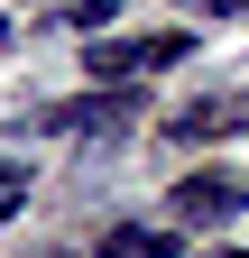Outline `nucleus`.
Returning <instances> with one entry per match:
<instances>
[{
	"mask_svg": "<svg viewBox=\"0 0 249 258\" xmlns=\"http://www.w3.org/2000/svg\"><path fill=\"white\" fill-rule=\"evenodd\" d=\"M0 46H10V19H0Z\"/></svg>",
	"mask_w": 249,
	"mask_h": 258,
	"instance_id": "obj_10",
	"label": "nucleus"
},
{
	"mask_svg": "<svg viewBox=\"0 0 249 258\" xmlns=\"http://www.w3.org/2000/svg\"><path fill=\"white\" fill-rule=\"evenodd\" d=\"M19 203H28V166H19V157H0V221H10Z\"/></svg>",
	"mask_w": 249,
	"mask_h": 258,
	"instance_id": "obj_6",
	"label": "nucleus"
},
{
	"mask_svg": "<svg viewBox=\"0 0 249 258\" xmlns=\"http://www.w3.org/2000/svg\"><path fill=\"white\" fill-rule=\"evenodd\" d=\"M120 120H130V92H102V83H92L83 102H55L46 111V129H120Z\"/></svg>",
	"mask_w": 249,
	"mask_h": 258,
	"instance_id": "obj_4",
	"label": "nucleus"
},
{
	"mask_svg": "<svg viewBox=\"0 0 249 258\" xmlns=\"http://www.w3.org/2000/svg\"><path fill=\"white\" fill-rule=\"evenodd\" d=\"M102 258H184V231H111Z\"/></svg>",
	"mask_w": 249,
	"mask_h": 258,
	"instance_id": "obj_5",
	"label": "nucleus"
},
{
	"mask_svg": "<svg viewBox=\"0 0 249 258\" xmlns=\"http://www.w3.org/2000/svg\"><path fill=\"white\" fill-rule=\"evenodd\" d=\"M212 258H249V249H212Z\"/></svg>",
	"mask_w": 249,
	"mask_h": 258,
	"instance_id": "obj_9",
	"label": "nucleus"
},
{
	"mask_svg": "<svg viewBox=\"0 0 249 258\" xmlns=\"http://www.w3.org/2000/svg\"><path fill=\"white\" fill-rule=\"evenodd\" d=\"M111 19V0H74V10H65V28H102Z\"/></svg>",
	"mask_w": 249,
	"mask_h": 258,
	"instance_id": "obj_8",
	"label": "nucleus"
},
{
	"mask_svg": "<svg viewBox=\"0 0 249 258\" xmlns=\"http://www.w3.org/2000/svg\"><path fill=\"white\" fill-rule=\"evenodd\" d=\"M166 212H175V231H222V221L249 212V184H240V175H184V184L166 194Z\"/></svg>",
	"mask_w": 249,
	"mask_h": 258,
	"instance_id": "obj_2",
	"label": "nucleus"
},
{
	"mask_svg": "<svg viewBox=\"0 0 249 258\" xmlns=\"http://www.w3.org/2000/svg\"><path fill=\"white\" fill-rule=\"evenodd\" d=\"M194 55V28H157V37H92L83 46V74L102 92H130L139 74H166V64Z\"/></svg>",
	"mask_w": 249,
	"mask_h": 258,
	"instance_id": "obj_1",
	"label": "nucleus"
},
{
	"mask_svg": "<svg viewBox=\"0 0 249 258\" xmlns=\"http://www.w3.org/2000/svg\"><path fill=\"white\" fill-rule=\"evenodd\" d=\"M249 129V92H194V102H175L166 139L175 148H212V139H240Z\"/></svg>",
	"mask_w": 249,
	"mask_h": 258,
	"instance_id": "obj_3",
	"label": "nucleus"
},
{
	"mask_svg": "<svg viewBox=\"0 0 249 258\" xmlns=\"http://www.w3.org/2000/svg\"><path fill=\"white\" fill-rule=\"evenodd\" d=\"M175 10H194V19H240L249 0H175Z\"/></svg>",
	"mask_w": 249,
	"mask_h": 258,
	"instance_id": "obj_7",
	"label": "nucleus"
}]
</instances>
